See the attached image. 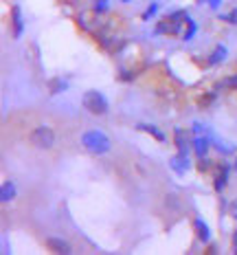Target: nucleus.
Instances as JSON below:
<instances>
[{
  "mask_svg": "<svg viewBox=\"0 0 237 255\" xmlns=\"http://www.w3.org/2000/svg\"><path fill=\"white\" fill-rule=\"evenodd\" d=\"M81 145L86 152L94 154V156H101V154H108L112 143H110L108 134L103 130H97V128H90L81 134Z\"/></svg>",
  "mask_w": 237,
  "mask_h": 255,
  "instance_id": "nucleus-1",
  "label": "nucleus"
},
{
  "mask_svg": "<svg viewBox=\"0 0 237 255\" xmlns=\"http://www.w3.org/2000/svg\"><path fill=\"white\" fill-rule=\"evenodd\" d=\"M81 104L90 115H108V110H110L108 99H105L103 93H99V90H88V93H83Z\"/></svg>",
  "mask_w": 237,
  "mask_h": 255,
  "instance_id": "nucleus-2",
  "label": "nucleus"
},
{
  "mask_svg": "<svg viewBox=\"0 0 237 255\" xmlns=\"http://www.w3.org/2000/svg\"><path fill=\"white\" fill-rule=\"evenodd\" d=\"M187 11H173L169 13L167 18H162L160 22L156 24V33H162V35H176L180 31L182 22H187Z\"/></svg>",
  "mask_w": 237,
  "mask_h": 255,
  "instance_id": "nucleus-3",
  "label": "nucleus"
},
{
  "mask_svg": "<svg viewBox=\"0 0 237 255\" xmlns=\"http://www.w3.org/2000/svg\"><path fill=\"white\" fill-rule=\"evenodd\" d=\"M31 145H35L38 150H51L55 145V132L49 126H38L33 128V132L29 134Z\"/></svg>",
  "mask_w": 237,
  "mask_h": 255,
  "instance_id": "nucleus-4",
  "label": "nucleus"
},
{
  "mask_svg": "<svg viewBox=\"0 0 237 255\" xmlns=\"http://www.w3.org/2000/svg\"><path fill=\"white\" fill-rule=\"evenodd\" d=\"M11 29H13V38H20L24 33V15L20 4H13L11 7Z\"/></svg>",
  "mask_w": 237,
  "mask_h": 255,
  "instance_id": "nucleus-5",
  "label": "nucleus"
},
{
  "mask_svg": "<svg viewBox=\"0 0 237 255\" xmlns=\"http://www.w3.org/2000/svg\"><path fill=\"white\" fill-rule=\"evenodd\" d=\"M169 167H171L173 172L178 174V176H182V174H187V169H189V154H180V152H178L176 156H171Z\"/></svg>",
  "mask_w": 237,
  "mask_h": 255,
  "instance_id": "nucleus-6",
  "label": "nucleus"
},
{
  "mask_svg": "<svg viewBox=\"0 0 237 255\" xmlns=\"http://www.w3.org/2000/svg\"><path fill=\"white\" fill-rule=\"evenodd\" d=\"M46 247H49L53 253H64V255L73 253V247L66 240H62V238H49V240H46Z\"/></svg>",
  "mask_w": 237,
  "mask_h": 255,
  "instance_id": "nucleus-7",
  "label": "nucleus"
},
{
  "mask_svg": "<svg viewBox=\"0 0 237 255\" xmlns=\"http://www.w3.org/2000/svg\"><path fill=\"white\" fill-rule=\"evenodd\" d=\"M229 172H231L229 165H220L218 167V174H215V180H213V189L218 191V194H222L224 191L226 180H229Z\"/></svg>",
  "mask_w": 237,
  "mask_h": 255,
  "instance_id": "nucleus-8",
  "label": "nucleus"
},
{
  "mask_svg": "<svg viewBox=\"0 0 237 255\" xmlns=\"http://www.w3.org/2000/svg\"><path fill=\"white\" fill-rule=\"evenodd\" d=\"M193 231H196V236H198L200 242L207 244L211 240V229H209V225L202 220V218H196V220H193Z\"/></svg>",
  "mask_w": 237,
  "mask_h": 255,
  "instance_id": "nucleus-9",
  "label": "nucleus"
},
{
  "mask_svg": "<svg viewBox=\"0 0 237 255\" xmlns=\"http://www.w3.org/2000/svg\"><path fill=\"white\" fill-rule=\"evenodd\" d=\"M15 185H13V180H4L2 183V187H0V200L2 203H11V200L15 198Z\"/></svg>",
  "mask_w": 237,
  "mask_h": 255,
  "instance_id": "nucleus-10",
  "label": "nucleus"
},
{
  "mask_svg": "<svg viewBox=\"0 0 237 255\" xmlns=\"http://www.w3.org/2000/svg\"><path fill=\"white\" fill-rule=\"evenodd\" d=\"M226 55H229V51H226L224 44H218L213 49V53L209 55V66H218V64H222L226 60Z\"/></svg>",
  "mask_w": 237,
  "mask_h": 255,
  "instance_id": "nucleus-11",
  "label": "nucleus"
},
{
  "mask_svg": "<svg viewBox=\"0 0 237 255\" xmlns=\"http://www.w3.org/2000/svg\"><path fill=\"white\" fill-rule=\"evenodd\" d=\"M193 150H196L198 158L207 156V152H209V139L207 136H196V139H193Z\"/></svg>",
  "mask_w": 237,
  "mask_h": 255,
  "instance_id": "nucleus-12",
  "label": "nucleus"
},
{
  "mask_svg": "<svg viewBox=\"0 0 237 255\" xmlns=\"http://www.w3.org/2000/svg\"><path fill=\"white\" fill-rule=\"evenodd\" d=\"M173 139H176V147L180 154H189V141L184 139V132L180 130V128H176L173 130Z\"/></svg>",
  "mask_w": 237,
  "mask_h": 255,
  "instance_id": "nucleus-13",
  "label": "nucleus"
},
{
  "mask_svg": "<svg viewBox=\"0 0 237 255\" xmlns=\"http://www.w3.org/2000/svg\"><path fill=\"white\" fill-rule=\"evenodd\" d=\"M139 130H143V132H150V134L154 136L156 141H160V143L167 139V136H165V132H160V130H158L156 126H147V124H141V126H139Z\"/></svg>",
  "mask_w": 237,
  "mask_h": 255,
  "instance_id": "nucleus-14",
  "label": "nucleus"
},
{
  "mask_svg": "<svg viewBox=\"0 0 237 255\" xmlns=\"http://www.w3.org/2000/svg\"><path fill=\"white\" fill-rule=\"evenodd\" d=\"M165 207L171 211H180V198L176 194H167L165 196Z\"/></svg>",
  "mask_w": 237,
  "mask_h": 255,
  "instance_id": "nucleus-15",
  "label": "nucleus"
},
{
  "mask_svg": "<svg viewBox=\"0 0 237 255\" xmlns=\"http://www.w3.org/2000/svg\"><path fill=\"white\" fill-rule=\"evenodd\" d=\"M66 88H68V84L64 79H53L51 82V95H60V93H64Z\"/></svg>",
  "mask_w": 237,
  "mask_h": 255,
  "instance_id": "nucleus-16",
  "label": "nucleus"
},
{
  "mask_svg": "<svg viewBox=\"0 0 237 255\" xmlns=\"http://www.w3.org/2000/svg\"><path fill=\"white\" fill-rule=\"evenodd\" d=\"M110 7V0H92V9L94 13H105Z\"/></svg>",
  "mask_w": 237,
  "mask_h": 255,
  "instance_id": "nucleus-17",
  "label": "nucleus"
},
{
  "mask_svg": "<svg viewBox=\"0 0 237 255\" xmlns=\"http://www.w3.org/2000/svg\"><path fill=\"white\" fill-rule=\"evenodd\" d=\"M196 31H198V24L193 22L191 18H187V31H184V40H191L193 35H196Z\"/></svg>",
  "mask_w": 237,
  "mask_h": 255,
  "instance_id": "nucleus-18",
  "label": "nucleus"
},
{
  "mask_svg": "<svg viewBox=\"0 0 237 255\" xmlns=\"http://www.w3.org/2000/svg\"><path fill=\"white\" fill-rule=\"evenodd\" d=\"M156 11H158V2H152V4H150V7H147V9H145V11H143V15H141V18H143V20H145V22H147V20H150V18H152V15H156Z\"/></svg>",
  "mask_w": 237,
  "mask_h": 255,
  "instance_id": "nucleus-19",
  "label": "nucleus"
},
{
  "mask_svg": "<svg viewBox=\"0 0 237 255\" xmlns=\"http://www.w3.org/2000/svg\"><path fill=\"white\" fill-rule=\"evenodd\" d=\"M220 20H224V22H231V24H237V9H233L231 13H222V15H220Z\"/></svg>",
  "mask_w": 237,
  "mask_h": 255,
  "instance_id": "nucleus-20",
  "label": "nucleus"
},
{
  "mask_svg": "<svg viewBox=\"0 0 237 255\" xmlns=\"http://www.w3.org/2000/svg\"><path fill=\"white\" fill-rule=\"evenodd\" d=\"M222 86H226V88H235V90H237V73H235V75H231L229 79H224Z\"/></svg>",
  "mask_w": 237,
  "mask_h": 255,
  "instance_id": "nucleus-21",
  "label": "nucleus"
},
{
  "mask_svg": "<svg viewBox=\"0 0 237 255\" xmlns=\"http://www.w3.org/2000/svg\"><path fill=\"white\" fill-rule=\"evenodd\" d=\"M198 169H200V172H209V169H211V161H209L207 156H204V158H200V163H198Z\"/></svg>",
  "mask_w": 237,
  "mask_h": 255,
  "instance_id": "nucleus-22",
  "label": "nucleus"
},
{
  "mask_svg": "<svg viewBox=\"0 0 237 255\" xmlns=\"http://www.w3.org/2000/svg\"><path fill=\"white\" fill-rule=\"evenodd\" d=\"M213 99H215V93H209L207 97H202V99H200V106H202V108H207V106H209L211 102H213Z\"/></svg>",
  "mask_w": 237,
  "mask_h": 255,
  "instance_id": "nucleus-23",
  "label": "nucleus"
},
{
  "mask_svg": "<svg viewBox=\"0 0 237 255\" xmlns=\"http://www.w3.org/2000/svg\"><path fill=\"white\" fill-rule=\"evenodd\" d=\"M198 2H207L211 9H218L220 4H222V0H198Z\"/></svg>",
  "mask_w": 237,
  "mask_h": 255,
  "instance_id": "nucleus-24",
  "label": "nucleus"
},
{
  "mask_svg": "<svg viewBox=\"0 0 237 255\" xmlns=\"http://www.w3.org/2000/svg\"><path fill=\"white\" fill-rule=\"evenodd\" d=\"M231 216H233V218H237V200H235L233 205H231Z\"/></svg>",
  "mask_w": 237,
  "mask_h": 255,
  "instance_id": "nucleus-25",
  "label": "nucleus"
},
{
  "mask_svg": "<svg viewBox=\"0 0 237 255\" xmlns=\"http://www.w3.org/2000/svg\"><path fill=\"white\" fill-rule=\"evenodd\" d=\"M233 244H235V253H237V231H235V238H233Z\"/></svg>",
  "mask_w": 237,
  "mask_h": 255,
  "instance_id": "nucleus-26",
  "label": "nucleus"
},
{
  "mask_svg": "<svg viewBox=\"0 0 237 255\" xmlns=\"http://www.w3.org/2000/svg\"><path fill=\"white\" fill-rule=\"evenodd\" d=\"M119 2H132V0H119Z\"/></svg>",
  "mask_w": 237,
  "mask_h": 255,
  "instance_id": "nucleus-27",
  "label": "nucleus"
}]
</instances>
